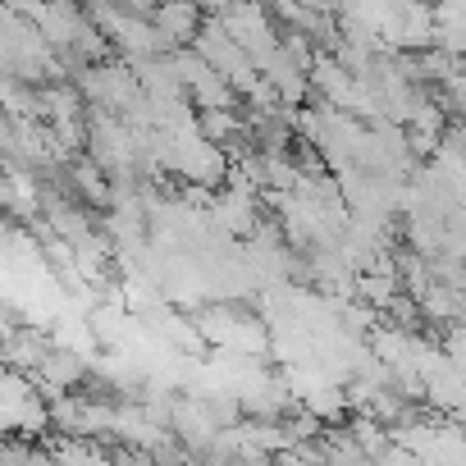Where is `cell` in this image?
Returning a JSON list of instances; mask_svg holds the SVG:
<instances>
[{"label":"cell","instance_id":"7a4b0ae2","mask_svg":"<svg viewBox=\"0 0 466 466\" xmlns=\"http://www.w3.org/2000/svg\"><path fill=\"white\" fill-rule=\"evenodd\" d=\"M151 24L160 28L165 46L178 51V46L197 42V33L206 24V10H201V0H160V5L151 10Z\"/></svg>","mask_w":466,"mask_h":466},{"label":"cell","instance_id":"6da1fadb","mask_svg":"<svg viewBox=\"0 0 466 466\" xmlns=\"http://www.w3.org/2000/svg\"><path fill=\"white\" fill-rule=\"evenodd\" d=\"M174 69H178V78H183V92H187V101L197 106V110H210V106H238V87H233L197 46L192 51H174Z\"/></svg>","mask_w":466,"mask_h":466}]
</instances>
